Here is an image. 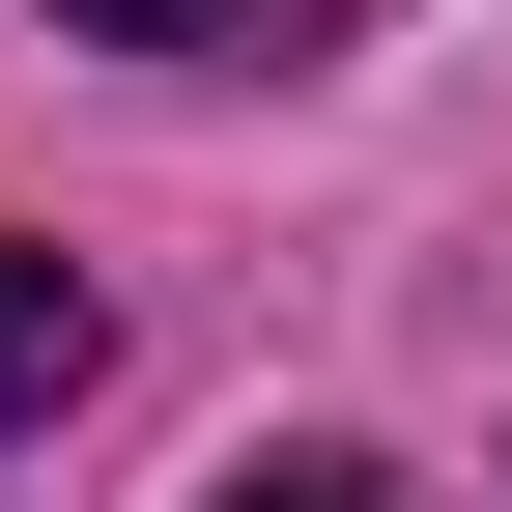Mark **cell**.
Wrapping results in <instances>:
<instances>
[{"instance_id":"6da1fadb","label":"cell","mask_w":512,"mask_h":512,"mask_svg":"<svg viewBox=\"0 0 512 512\" xmlns=\"http://www.w3.org/2000/svg\"><path fill=\"white\" fill-rule=\"evenodd\" d=\"M57 399H86V256H29V228H0V456H29Z\"/></svg>"},{"instance_id":"7a4b0ae2","label":"cell","mask_w":512,"mask_h":512,"mask_svg":"<svg viewBox=\"0 0 512 512\" xmlns=\"http://www.w3.org/2000/svg\"><path fill=\"white\" fill-rule=\"evenodd\" d=\"M228 512H370V456H256V484H228Z\"/></svg>"},{"instance_id":"3957f363","label":"cell","mask_w":512,"mask_h":512,"mask_svg":"<svg viewBox=\"0 0 512 512\" xmlns=\"http://www.w3.org/2000/svg\"><path fill=\"white\" fill-rule=\"evenodd\" d=\"M57 29H143V57H200V29H228V0H57Z\"/></svg>"}]
</instances>
